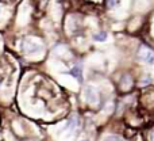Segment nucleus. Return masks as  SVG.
I'll return each mask as SVG.
<instances>
[{
    "label": "nucleus",
    "mask_w": 154,
    "mask_h": 141,
    "mask_svg": "<svg viewBox=\"0 0 154 141\" xmlns=\"http://www.w3.org/2000/svg\"><path fill=\"white\" fill-rule=\"evenodd\" d=\"M138 57H139V60H142L146 64H154V52L146 45H142L139 48Z\"/></svg>",
    "instance_id": "1"
},
{
    "label": "nucleus",
    "mask_w": 154,
    "mask_h": 141,
    "mask_svg": "<svg viewBox=\"0 0 154 141\" xmlns=\"http://www.w3.org/2000/svg\"><path fill=\"white\" fill-rule=\"evenodd\" d=\"M85 96H87V101L89 102V103H92V104H95V103H97L99 102L97 92H96L92 87H88L87 90H85Z\"/></svg>",
    "instance_id": "2"
},
{
    "label": "nucleus",
    "mask_w": 154,
    "mask_h": 141,
    "mask_svg": "<svg viewBox=\"0 0 154 141\" xmlns=\"http://www.w3.org/2000/svg\"><path fill=\"white\" fill-rule=\"evenodd\" d=\"M69 73L72 75L73 77H76L79 82H82V69H81V67H80V65H76V67H73L72 69H70Z\"/></svg>",
    "instance_id": "3"
},
{
    "label": "nucleus",
    "mask_w": 154,
    "mask_h": 141,
    "mask_svg": "<svg viewBox=\"0 0 154 141\" xmlns=\"http://www.w3.org/2000/svg\"><path fill=\"white\" fill-rule=\"evenodd\" d=\"M68 126H69L70 130H75L77 126H79V118H77V115H72V117L69 118V123H68Z\"/></svg>",
    "instance_id": "4"
},
{
    "label": "nucleus",
    "mask_w": 154,
    "mask_h": 141,
    "mask_svg": "<svg viewBox=\"0 0 154 141\" xmlns=\"http://www.w3.org/2000/svg\"><path fill=\"white\" fill-rule=\"evenodd\" d=\"M93 40H95V41H99V42H101V41H106V40H107V33H106V31L97 33V34L93 35Z\"/></svg>",
    "instance_id": "5"
},
{
    "label": "nucleus",
    "mask_w": 154,
    "mask_h": 141,
    "mask_svg": "<svg viewBox=\"0 0 154 141\" xmlns=\"http://www.w3.org/2000/svg\"><path fill=\"white\" fill-rule=\"evenodd\" d=\"M106 141H123L120 137H118V136H108L106 139Z\"/></svg>",
    "instance_id": "6"
},
{
    "label": "nucleus",
    "mask_w": 154,
    "mask_h": 141,
    "mask_svg": "<svg viewBox=\"0 0 154 141\" xmlns=\"http://www.w3.org/2000/svg\"><path fill=\"white\" fill-rule=\"evenodd\" d=\"M118 4H119V0H108V7L109 8L115 7V5H118Z\"/></svg>",
    "instance_id": "7"
},
{
    "label": "nucleus",
    "mask_w": 154,
    "mask_h": 141,
    "mask_svg": "<svg viewBox=\"0 0 154 141\" xmlns=\"http://www.w3.org/2000/svg\"><path fill=\"white\" fill-rule=\"evenodd\" d=\"M150 82H152V79H150L149 76H146V79H142L141 80V85H147Z\"/></svg>",
    "instance_id": "8"
},
{
    "label": "nucleus",
    "mask_w": 154,
    "mask_h": 141,
    "mask_svg": "<svg viewBox=\"0 0 154 141\" xmlns=\"http://www.w3.org/2000/svg\"><path fill=\"white\" fill-rule=\"evenodd\" d=\"M150 137H152V141H154V130L152 132V134H150Z\"/></svg>",
    "instance_id": "9"
}]
</instances>
